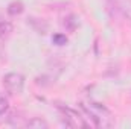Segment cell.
<instances>
[{
	"label": "cell",
	"mask_w": 131,
	"mask_h": 129,
	"mask_svg": "<svg viewBox=\"0 0 131 129\" xmlns=\"http://www.w3.org/2000/svg\"><path fill=\"white\" fill-rule=\"evenodd\" d=\"M25 126L26 128H34V129H41V128H47L49 125L43 120V119H38V117H34L31 120H28L26 123H25Z\"/></svg>",
	"instance_id": "3"
},
{
	"label": "cell",
	"mask_w": 131,
	"mask_h": 129,
	"mask_svg": "<svg viewBox=\"0 0 131 129\" xmlns=\"http://www.w3.org/2000/svg\"><path fill=\"white\" fill-rule=\"evenodd\" d=\"M21 11H23V5H21L20 2H14V3H11V5H9V8H8V12H9V14H12V15L20 14Z\"/></svg>",
	"instance_id": "4"
},
{
	"label": "cell",
	"mask_w": 131,
	"mask_h": 129,
	"mask_svg": "<svg viewBox=\"0 0 131 129\" xmlns=\"http://www.w3.org/2000/svg\"><path fill=\"white\" fill-rule=\"evenodd\" d=\"M52 41L57 44V46H64L66 43H67V38H66V35H55L53 38H52Z\"/></svg>",
	"instance_id": "7"
},
{
	"label": "cell",
	"mask_w": 131,
	"mask_h": 129,
	"mask_svg": "<svg viewBox=\"0 0 131 129\" xmlns=\"http://www.w3.org/2000/svg\"><path fill=\"white\" fill-rule=\"evenodd\" d=\"M3 85L6 88V91L9 94H18L23 91V87H25V78L23 74L20 73H8L5 74L3 78Z\"/></svg>",
	"instance_id": "2"
},
{
	"label": "cell",
	"mask_w": 131,
	"mask_h": 129,
	"mask_svg": "<svg viewBox=\"0 0 131 129\" xmlns=\"http://www.w3.org/2000/svg\"><path fill=\"white\" fill-rule=\"evenodd\" d=\"M8 109H9V102H8L6 97L0 93V115H3Z\"/></svg>",
	"instance_id": "6"
},
{
	"label": "cell",
	"mask_w": 131,
	"mask_h": 129,
	"mask_svg": "<svg viewBox=\"0 0 131 129\" xmlns=\"http://www.w3.org/2000/svg\"><path fill=\"white\" fill-rule=\"evenodd\" d=\"M58 109L61 112V120L66 123V126L69 128H87L89 126V123L84 120V117L78 111L69 106H58Z\"/></svg>",
	"instance_id": "1"
},
{
	"label": "cell",
	"mask_w": 131,
	"mask_h": 129,
	"mask_svg": "<svg viewBox=\"0 0 131 129\" xmlns=\"http://www.w3.org/2000/svg\"><path fill=\"white\" fill-rule=\"evenodd\" d=\"M11 31H12L11 23H8V21H0V36H6V35H9Z\"/></svg>",
	"instance_id": "5"
}]
</instances>
